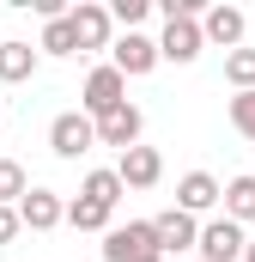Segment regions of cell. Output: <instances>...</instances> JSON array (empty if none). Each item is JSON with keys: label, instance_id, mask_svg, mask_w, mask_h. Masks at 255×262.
Wrapping results in <instances>:
<instances>
[{"label": "cell", "instance_id": "obj_1", "mask_svg": "<svg viewBox=\"0 0 255 262\" xmlns=\"http://www.w3.org/2000/svg\"><path fill=\"white\" fill-rule=\"evenodd\" d=\"M158 256H164V244H158L152 220H128V226L104 232V262H158Z\"/></svg>", "mask_w": 255, "mask_h": 262}, {"label": "cell", "instance_id": "obj_2", "mask_svg": "<svg viewBox=\"0 0 255 262\" xmlns=\"http://www.w3.org/2000/svg\"><path fill=\"white\" fill-rule=\"evenodd\" d=\"M128 104V73L116 61H104V67H91L85 73V85H79V110L97 122V116H110V110H122Z\"/></svg>", "mask_w": 255, "mask_h": 262}, {"label": "cell", "instance_id": "obj_3", "mask_svg": "<svg viewBox=\"0 0 255 262\" xmlns=\"http://www.w3.org/2000/svg\"><path fill=\"white\" fill-rule=\"evenodd\" d=\"M158 49H164V61H176V67L200 61V49H207L200 12H170V18H164V31H158Z\"/></svg>", "mask_w": 255, "mask_h": 262}, {"label": "cell", "instance_id": "obj_4", "mask_svg": "<svg viewBox=\"0 0 255 262\" xmlns=\"http://www.w3.org/2000/svg\"><path fill=\"white\" fill-rule=\"evenodd\" d=\"M249 256V226H237L231 213L200 226V262H243Z\"/></svg>", "mask_w": 255, "mask_h": 262}, {"label": "cell", "instance_id": "obj_5", "mask_svg": "<svg viewBox=\"0 0 255 262\" xmlns=\"http://www.w3.org/2000/svg\"><path fill=\"white\" fill-rule=\"evenodd\" d=\"M97 146V122L85 116V110H61L55 122H49V152L55 159H85Z\"/></svg>", "mask_w": 255, "mask_h": 262}, {"label": "cell", "instance_id": "obj_6", "mask_svg": "<svg viewBox=\"0 0 255 262\" xmlns=\"http://www.w3.org/2000/svg\"><path fill=\"white\" fill-rule=\"evenodd\" d=\"M73 37H79V55H91V49H116V18H110V6L79 0V6H73Z\"/></svg>", "mask_w": 255, "mask_h": 262}, {"label": "cell", "instance_id": "obj_7", "mask_svg": "<svg viewBox=\"0 0 255 262\" xmlns=\"http://www.w3.org/2000/svg\"><path fill=\"white\" fill-rule=\"evenodd\" d=\"M110 61L122 67L128 79H146L152 67L164 61V49H158V37H146V31H122V37H116V49H110Z\"/></svg>", "mask_w": 255, "mask_h": 262}, {"label": "cell", "instance_id": "obj_8", "mask_svg": "<svg viewBox=\"0 0 255 262\" xmlns=\"http://www.w3.org/2000/svg\"><path fill=\"white\" fill-rule=\"evenodd\" d=\"M140 134H146V116H140V104H122V110H110V116H97V146H140Z\"/></svg>", "mask_w": 255, "mask_h": 262}, {"label": "cell", "instance_id": "obj_9", "mask_svg": "<svg viewBox=\"0 0 255 262\" xmlns=\"http://www.w3.org/2000/svg\"><path fill=\"white\" fill-rule=\"evenodd\" d=\"M116 177H122L128 189H158V177H164V152H158V146H128L122 159H116Z\"/></svg>", "mask_w": 255, "mask_h": 262}, {"label": "cell", "instance_id": "obj_10", "mask_svg": "<svg viewBox=\"0 0 255 262\" xmlns=\"http://www.w3.org/2000/svg\"><path fill=\"white\" fill-rule=\"evenodd\" d=\"M200 31H207V43H219V49L231 55V49H243L249 18H243V6H207V12H200Z\"/></svg>", "mask_w": 255, "mask_h": 262}, {"label": "cell", "instance_id": "obj_11", "mask_svg": "<svg viewBox=\"0 0 255 262\" xmlns=\"http://www.w3.org/2000/svg\"><path fill=\"white\" fill-rule=\"evenodd\" d=\"M176 207H183V213H213V207H225V183H219L213 171H189V177L176 183Z\"/></svg>", "mask_w": 255, "mask_h": 262}, {"label": "cell", "instance_id": "obj_12", "mask_svg": "<svg viewBox=\"0 0 255 262\" xmlns=\"http://www.w3.org/2000/svg\"><path fill=\"white\" fill-rule=\"evenodd\" d=\"M152 226H158L164 256H176V250H200V220H194V213H183V207H164Z\"/></svg>", "mask_w": 255, "mask_h": 262}, {"label": "cell", "instance_id": "obj_13", "mask_svg": "<svg viewBox=\"0 0 255 262\" xmlns=\"http://www.w3.org/2000/svg\"><path fill=\"white\" fill-rule=\"evenodd\" d=\"M18 220H24L31 232H55V226H67V201L55 195V189H43V183H37L31 195L18 201Z\"/></svg>", "mask_w": 255, "mask_h": 262}, {"label": "cell", "instance_id": "obj_14", "mask_svg": "<svg viewBox=\"0 0 255 262\" xmlns=\"http://www.w3.org/2000/svg\"><path fill=\"white\" fill-rule=\"evenodd\" d=\"M43 61V49H31V43H18V37H6L0 43V85H24L31 73Z\"/></svg>", "mask_w": 255, "mask_h": 262}, {"label": "cell", "instance_id": "obj_15", "mask_svg": "<svg viewBox=\"0 0 255 262\" xmlns=\"http://www.w3.org/2000/svg\"><path fill=\"white\" fill-rule=\"evenodd\" d=\"M67 226L73 232H110L116 226V207H104V201H91V195H73L67 201Z\"/></svg>", "mask_w": 255, "mask_h": 262}, {"label": "cell", "instance_id": "obj_16", "mask_svg": "<svg viewBox=\"0 0 255 262\" xmlns=\"http://www.w3.org/2000/svg\"><path fill=\"white\" fill-rule=\"evenodd\" d=\"M225 213H231L237 226H249V220H255V171H243V177L225 183Z\"/></svg>", "mask_w": 255, "mask_h": 262}, {"label": "cell", "instance_id": "obj_17", "mask_svg": "<svg viewBox=\"0 0 255 262\" xmlns=\"http://www.w3.org/2000/svg\"><path fill=\"white\" fill-rule=\"evenodd\" d=\"M37 49H43V55H79V37H73V12H67V18H49V25H43Z\"/></svg>", "mask_w": 255, "mask_h": 262}, {"label": "cell", "instance_id": "obj_18", "mask_svg": "<svg viewBox=\"0 0 255 262\" xmlns=\"http://www.w3.org/2000/svg\"><path fill=\"white\" fill-rule=\"evenodd\" d=\"M79 195H91V201H104V207H116V201L128 195V183L116 177V165H110V171H85V183H79Z\"/></svg>", "mask_w": 255, "mask_h": 262}, {"label": "cell", "instance_id": "obj_19", "mask_svg": "<svg viewBox=\"0 0 255 262\" xmlns=\"http://www.w3.org/2000/svg\"><path fill=\"white\" fill-rule=\"evenodd\" d=\"M31 189H37V183L24 177V165H18V159H0V207H18Z\"/></svg>", "mask_w": 255, "mask_h": 262}, {"label": "cell", "instance_id": "obj_20", "mask_svg": "<svg viewBox=\"0 0 255 262\" xmlns=\"http://www.w3.org/2000/svg\"><path fill=\"white\" fill-rule=\"evenodd\" d=\"M225 79H231V92H255V49H231L225 55Z\"/></svg>", "mask_w": 255, "mask_h": 262}, {"label": "cell", "instance_id": "obj_21", "mask_svg": "<svg viewBox=\"0 0 255 262\" xmlns=\"http://www.w3.org/2000/svg\"><path fill=\"white\" fill-rule=\"evenodd\" d=\"M225 116H231V128L243 134V140H255V92H231Z\"/></svg>", "mask_w": 255, "mask_h": 262}, {"label": "cell", "instance_id": "obj_22", "mask_svg": "<svg viewBox=\"0 0 255 262\" xmlns=\"http://www.w3.org/2000/svg\"><path fill=\"white\" fill-rule=\"evenodd\" d=\"M146 12H152V0H110V18H116L122 31H140Z\"/></svg>", "mask_w": 255, "mask_h": 262}, {"label": "cell", "instance_id": "obj_23", "mask_svg": "<svg viewBox=\"0 0 255 262\" xmlns=\"http://www.w3.org/2000/svg\"><path fill=\"white\" fill-rule=\"evenodd\" d=\"M18 232H24V220H18V207H0V250H6V244H12Z\"/></svg>", "mask_w": 255, "mask_h": 262}, {"label": "cell", "instance_id": "obj_24", "mask_svg": "<svg viewBox=\"0 0 255 262\" xmlns=\"http://www.w3.org/2000/svg\"><path fill=\"white\" fill-rule=\"evenodd\" d=\"M243 262H255V238H249V256H243Z\"/></svg>", "mask_w": 255, "mask_h": 262}, {"label": "cell", "instance_id": "obj_25", "mask_svg": "<svg viewBox=\"0 0 255 262\" xmlns=\"http://www.w3.org/2000/svg\"><path fill=\"white\" fill-rule=\"evenodd\" d=\"M0 43H6V37H0Z\"/></svg>", "mask_w": 255, "mask_h": 262}, {"label": "cell", "instance_id": "obj_26", "mask_svg": "<svg viewBox=\"0 0 255 262\" xmlns=\"http://www.w3.org/2000/svg\"><path fill=\"white\" fill-rule=\"evenodd\" d=\"M158 262H164V256H158Z\"/></svg>", "mask_w": 255, "mask_h": 262}]
</instances>
